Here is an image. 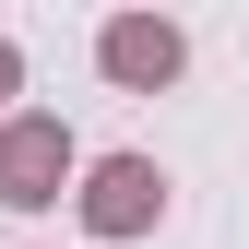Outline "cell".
I'll list each match as a JSON object with an SVG mask.
<instances>
[{
	"mask_svg": "<svg viewBox=\"0 0 249 249\" xmlns=\"http://www.w3.org/2000/svg\"><path fill=\"white\" fill-rule=\"evenodd\" d=\"M71 178H83V154L59 131V107H12L0 119V213H48Z\"/></svg>",
	"mask_w": 249,
	"mask_h": 249,
	"instance_id": "cell-1",
	"label": "cell"
},
{
	"mask_svg": "<svg viewBox=\"0 0 249 249\" xmlns=\"http://www.w3.org/2000/svg\"><path fill=\"white\" fill-rule=\"evenodd\" d=\"M71 213H83V237H154L166 226V166L154 154H95L71 178Z\"/></svg>",
	"mask_w": 249,
	"mask_h": 249,
	"instance_id": "cell-2",
	"label": "cell"
},
{
	"mask_svg": "<svg viewBox=\"0 0 249 249\" xmlns=\"http://www.w3.org/2000/svg\"><path fill=\"white\" fill-rule=\"evenodd\" d=\"M95 71L119 83V95H166V83L190 71V36H178L166 12H107L95 24Z\"/></svg>",
	"mask_w": 249,
	"mask_h": 249,
	"instance_id": "cell-3",
	"label": "cell"
},
{
	"mask_svg": "<svg viewBox=\"0 0 249 249\" xmlns=\"http://www.w3.org/2000/svg\"><path fill=\"white\" fill-rule=\"evenodd\" d=\"M12 95H24V48L0 36V107H12Z\"/></svg>",
	"mask_w": 249,
	"mask_h": 249,
	"instance_id": "cell-4",
	"label": "cell"
}]
</instances>
